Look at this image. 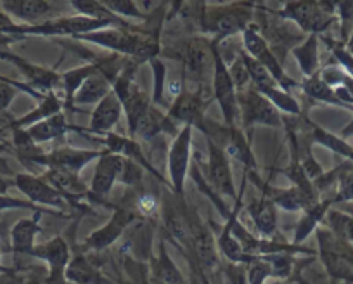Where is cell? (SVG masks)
I'll return each mask as SVG.
<instances>
[{"label": "cell", "instance_id": "obj_1", "mask_svg": "<svg viewBox=\"0 0 353 284\" xmlns=\"http://www.w3.org/2000/svg\"><path fill=\"white\" fill-rule=\"evenodd\" d=\"M114 25L106 21H97V19L85 18V16H61V18L49 19V21L39 23V25H14L11 28L2 30L6 35L25 37V35H39V37H83L87 33L97 32V30L113 28ZM118 28V26H114Z\"/></svg>", "mask_w": 353, "mask_h": 284}, {"label": "cell", "instance_id": "obj_2", "mask_svg": "<svg viewBox=\"0 0 353 284\" xmlns=\"http://www.w3.org/2000/svg\"><path fill=\"white\" fill-rule=\"evenodd\" d=\"M213 57H215V68H213V94L222 111L225 127H237L239 121V101H237V89L232 82L225 59L220 52V43L213 42Z\"/></svg>", "mask_w": 353, "mask_h": 284}, {"label": "cell", "instance_id": "obj_3", "mask_svg": "<svg viewBox=\"0 0 353 284\" xmlns=\"http://www.w3.org/2000/svg\"><path fill=\"white\" fill-rule=\"evenodd\" d=\"M277 14L294 21L310 35L325 32L331 23H334L332 4H324V2H286Z\"/></svg>", "mask_w": 353, "mask_h": 284}, {"label": "cell", "instance_id": "obj_4", "mask_svg": "<svg viewBox=\"0 0 353 284\" xmlns=\"http://www.w3.org/2000/svg\"><path fill=\"white\" fill-rule=\"evenodd\" d=\"M251 4H232L229 8H219L216 11H205V30L213 35V42L220 43L227 37L243 33L250 26Z\"/></svg>", "mask_w": 353, "mask_h": 284}, {"label": "cell", "instance_id": "obj_5", "mask_svg": "<svg viewBox=\"0 0 353 284\" xmlns=\"http://www.w3.org/2000/svg\"><path fill=\"white\" fill-rule=\"evenodd\" d=\"M192 130L194 128L185 125L173 137L172 146L168 150V175L170 185L173 194L182 198L184 196L185 179H188L189 167L192 163Z\"/></svg>", "mask_w": 353, "mask_h": 284}, {"label": "cell", "instance_id": "obj_6", "mask_svg": "<svg viewBox=\"0 0 353 284\" xmlns=\"http://www.w3.org/2000/svg\"><path fill=\"white\" fill-rule=\"evenodd\" d=\"M237 101H239V118L243 121V127L250 128L253 125L281 127L283 125V118L276 106L253 85L241 90L237 94Z\"/></svg>", "mask_w": 353, "mask_h": 284}, {"label": "cell", "instance_id": "obj_7", "mask_svg": "<svg viewBox=\"0 0 353 284\" xmlns=\"http://www.w3.org/2000/svg\"><path fill=\"white\" fill-rule=\"evenodd\" d=\"M241 35H243V45L248 56L256 59L260 64H263V66L269 70V73L272 75V79L276 80V83L281 89L286 90V92H291V89L296 87V82L291 80L290 77L284 73L283 66L279 64L277 57L274 56L272 49L269 47L267 40L263 39V35H261L253 25L248 26Z\"/></svg>", "mask_w": 353, "mask_h": 284}, {"label": "cell", "instance_id": "obj_8", "mask_svg": "<svg viewBox=\"0 0 353 284\" xmlns=\"http://www.w3.org/2000/svg\"><path fill=\"white\" fill-rule=\"evenodd\" d=\"M205 104L201 92L182 90L166 111L165 132H172L176 123H182V127L189 125V127L205 132Z\"/></svg>", "mask_w": 353, "mask_h": 284}, {"label": "cell", "instance_id": "obj_9", "mask_svg": "<svg viewBox=\"0 0 353 284\" xmlns=\"http://www.w3.org/2000/svg\"><path fill=\"white\" fill-rule=\"evenodd\" d=\"M189 225H191L192 236V255L198 262L199 270L206 276L215 274L220 269V252L216 246V239L213 238L212 231L201 222L196 212L189 213Z\"/></svg>", "mask_w": 353, "mask_h": 284}, {"label": "cell", "instance_id": "obj_10", "mask_svg": "<svg viewBox=\"0 0 353 284\" xmlns=\"http://www.w3.org/2000/svg\"><path fill=\"white\" fill-rule=\"evenodd\" d=\"M0 8L12 21L18 19L30 26L61 18V12L64 11L66 4L50 2V0H8V2H0Z\"/></svg>", "mask_w": 353, "mask_h": 284}, {"label": "cell", "instance_id": "obj_11", "mask_svg": "<svg viewBox=\"0 0 353 284\" xmlns=\"http://www.w3.org/2000/svg\"><path fill=\"white\" fill-rule=\"evenodd\" d=\"M104 153H106V150H77V148L66 146L57 148V150L49 151V153H40L26 161H28V163L42 165V167L47 168H61V170L80 174L88 163L97 161Z\"/></svg>", "mask_w": 353, "mask_h": 284}, {"label": "cell", "instance_id": "obj_12", "mask_svg": "<svg viewBox=\"0 0 353 284\" xmlns=\"http://www.w3.org/2000/svg\"><path fill=\"white\" fill-rule=\"evenodd\" d=\"M135 217H137V212L132 206H114V213L113 217L110 219V222L97 229V231H94L92 234H88V238L83 241V248L92 250V252L108 250L134 224Z\"/></svg>", "mask_w": 353, "mask_h": 284}, {"label": "cell", "instance_id": "obj_13", "mask_svg": "<svg viewBox=\"0 0 353 284\" xmlns=\"http://www.w3.org/2000/svg\"><path fill=\"white\" fill-rule=\"evenodd\" d=\"M184 68L189 80L201 85L203 82L213 80V68H215V57H213L212 40L194 37L189 40L184 50Z\"/></svg>", "mask_w": 353, "mask_h": 284}, {"label": "cell", "instance_id": "obj_14", "mask_svg": "<svg viewBox=\"0 0 353 284\" xmlns=\"http://www.w3.org/2000/svg\"><path fill=\"white\" fill-rule=\"evenodd\" d=\"M206 144H208V184L219 196L237 198L229 156L222 146L216 144L215 139L206 137Z\"/></svg>", "mask_w": 353, "mask_h": 284}, {"label": "cell", "instance_id": "obj_15", "mask_svg": "<svg viewBox=\"0 0 353 284\" xmlns=\"http://www.w3.org/2000/svg\"><path fill=\"white\" fill-rule=\"evenodd\" d=\"M14 185L35 206L42 205L54 210H66V206L70 205V201L61 196L52 185L47 184L43 177H37L32 174H18L14 177Z\"/></svg>", "mask_w": 353, "mask_h": 284}, {"label": "cell", "instance_id": "obj_16", "mask_svg": "<svg viewBox=\"0 0 353 284\" xmlns=\"http://www.w3.org/2000/svg\"><path fill=\"white\" fill-rule=\"evenodd\" d=\"M33 258L42 260L47 265V272H49L52 284H66L64 281V270H66L68 263L71 260L70 246H68L66 239L56 236V238L49 239V241L37 245L32 253Z\"/></svg>", "mask_w": 353, "mask_h": 284}, {"label": "cell", "instance_id": "obj_17", "mask_svg": "<svg viewBox=\"0 0 353 284\" xmlns=\"http://www.w3.org/2000/svg\"><path fill=\"white\" fill-rule=\"evenodd\" d=\"M123 167L125 158L120 156V154L110 153L106 150V153L97 160L92 184H90V194H92L94 199H101L110 194L114 182L120 181Z\"/></svg>", "mask_w": 353, "mask_h": 284}, {"label": "cell", "instance_id": "obj_18", "mask_svg": "<svg viewBox=\"0 0 353 284\" xmlns=\"http://www.w3.org/2000/svg\"><path fill=\"white\" fill-rule=\"evenodd\" d=\"M181 205L182 203H175L172 196H168L165 205H163V222H165L166 232H168L182 248L191 250L192 253V236L191 225H189V215L188 210Z\"/></svg>", "mask_w": 353, "mask_h": 284}, {"label": "cell", "instance_id": "obj_19", "mask_svg": "<svg viewBox=\"0 0 353 284\" xmlns=\"http://www.w3.org/2000/svg\"><path fill=\"white\" fill-rule=\"evenodd\" d=\"M277 206L274 205L269 196L261 194L260 199H253L246 206L248 215L253 221L254 229L258 232V238L274 239L277 234Z\"/></svg>", "mask_w": 353, "mask_h": 284}, {"label": "cell", "instance_id": "obj_20", "mask_svg": "<svg viewBox=\"0 0 353 284\" xmlns=\"http://www.w3.org/2000/svg\"><path fill=\"white\" fill-rule=\"evenodd\" d=\"M215 142L219 146H222L227 156H232L234 160L241 161L244 165V174H254L256 161H254L250 144H248L246 137H244L243 130L239 127H225V130L222 132V137Z\"/></svg>", "mask_w": 353, "mask_h": 284}, {"label": "cell", "instance_id": "obj_21", "mask_svg": "<svg viewBox=\"0 0 353 284\" xmlns=\"http://www.w3.org/2000/svg\"><path fill=\"white\" fill-rule=\"evenodd\" d=\"M42 177L47 184L52 185L70 203L80 198H92L90 189L83 184V181L80 179V174L61 170V168H47V172Z\"/></svg>", "mask_w": 353, "mask_h": 284}, {"label": "cell", "instance_id": "obj_22", "mask_svg": "<svg viewBox=\"0 0 353 284\" xmlns=\"http://www.w3.org/2000/svg\"><path fill=\"white\" fill-rule=\"evenodd\" d=\"M40 215H42V212L37 210L33 217L21 219V221H18L12 225L9 236H11V250L16 255L32 256L33 250L37 246V236L42 232V227H40Z\"/></svg>", "mask_w": 353, "mask_h": 284}, {"label": "cell", "instance_id": "obj_23", "mask_svg": "<svg viewBox=\"0 0 353 284\" xmlns=\"http://www.w3.org/2000/svg\"><path fill=\"white\" fill-rule=\"evenodd\" d=\"M121 111H123V104L111 90L99 104H96V110L90 116V130L99 135L111 134L120 121Z\"/></svg>", "mask_w": 353, "mask_h": 284}, {"label": "cell", "instance_id": "obj_24", "mask_svg": "<svg viewBox=\"0 0 353 284\" xmlns=\"http://www.w3.org/2000/svg\"><path fill=\"white\" fill-rule=\"evenodd\" d=\"M103 142L106 144V150L110 151V153L120 154V156H123V158H127V160L134 161V163L141 165L144 170H148L149 174H152L154 177L161 179L159 177L158 172L152 168V165L149 163L148 158H145L144 151H142L141 146H139V142L135 141V139H132L130 135H118V134H114V132H111V134L104 135Z\"/></svg>", "mask_w": 353, "mask_h": 284}, {"label": "cell", "instance_id": "obj_25", "mask_svg": "<svg viewBox=\"0 0 353 284\" xmlns=\"http://www.w3.org/2000/svg\"><path fill=\"white\" fill-rule=\"evenodd\" d=\"M123 104L125 116H127V125H128V135L132 139L135 137V130H137L139 123L142 121V118L149 113V110L152 108V101L149 94H145L144 90L139 89L137 85L132 87L130 92L121 99Z\"/></svg>", "mask_w": 353, "mask_h": 284}, {"label": "cell", "instance_id": "obj_26", "mask_svg": "<svg viewBox=\"0 0 353 284\" xmlns=\"http://www.w3.org/2000/svg\"><path fill=\"white\" fill-rule=\"evenodd\" d=\"M332 198L331 199H322V201L315 203V205L308 206L303 212L301 219L298 221L296 229H294V238L293 245L301 246L308 238H310L312 232H315L319 229V224L322 222V219H325L327 212L331 210Z\"/></svg>", "mask_w": 353, "mask_h": 284}, {"label": "cell", "instance_id": "obj_27", "mask_svg": "<svg viewBox=\"0 0 353 284\" xmlns=\"http://www.w3.org/2000/svg\"><path fill=\"white\" fill-rule=\"evenodd\" d=\"M151 277L161 281L163 284H185L184 274L181 269L175 265V262L170 256L166 243L161 241L158 245V253L154 258L151 260Z\"/></svg>", "mask_w": 353, "mask_h": 284}, {"label": "cell", "instance_id": "obj_28", "mask_svg": "<svg viewBox=\"0 0 353 284\" xmlns=\"http://www.w3.org/2000/svg\"><path fill=\"white\" fill-rule=\"evenodd\" d=\"M61 110H63V103H61L59 96L52 90V92L46 94V97L40 101V104L35 110H32L28 114H25V116L18 118V120L11 121L8 127L12 128V130H14V128H28L32 127V125L47 120V118L56 116V114L61 113Z\"/></svg>", "mask_w": 353, "mask_h": 284}, {"label": "cell", "instance_id": "obj_29", "mask_svg": "<svg viewBox=\"0 0 353 284\" xmlns=\"http://www.w3.org/2000/svg\"><path fill=\"white\" fill-rule=\"evenodd\" d=\"M261 191L269 196L274 201V205L279 206V208L286 210V212H305L308 206L315 205L312 203L300 189H296L294 185L288 189H272L270 185L261 184Z\"/></svg>", "mask_w": 353, "mask_h": 284}, {"label": "cell", "instance_id": "obj_30", "mask_svg": "<svg viewBox=\"0 0 353 284\" xmlns=\"http://www.w3.org/2000/svg\"><path fill=\"white\" fill-rule=\"evenodd\" d=\"M64 281L70 284H99L103 283V276L87 256L78 253L71 256L64 270Z\"/></svg>", "mask_w": 353, "mask_h": 284}, {"label": "cell", "instance_id": "obj_31", "mask_svg": "<svg viewBox=\"0 0 353 284\" xmlns=\"http://www.w3.org/2000/svg\"><path fill=\"white\" fill-rule=\"evenodd\" d=\"M28 137L32 139L33 144H43V142L56 141V139L66 135V132L70 130V125L66 123V116L63 113L56 114V116H50L47 120L40 121V123L32 125V127L25 128Z\"/></svg>", "mask_w": 353, "mask_h": 284}, {"label": "cell", "instance_id": "obj_32", "mask_svg": "<svg viewBox=\"0 0 353 284\" xmlns=\"http://www.w3.org/2000/svg\"><path fill=\"white\" fill-rule=\"evenodd\" d=\"M293 56L300 66L305 79L317 75L321 71V61H319V35H308L301 45L294 47Z\"/></svg>", "mask_w": 353, "mask_h": 284}, {"label": "cell", "instance_id": "obj_33", "mask_svg": "<svg viewBox=\"0 0 353 284\" xmlns=\"http://www.w3.org/2000/svg\"><path fill=\"white\" fill-rule=\"evenodd\" d=\"M104 63H106V59L96 61V63L85 64V66L73 68V70L66 71L64 75H61V83H63L64 97H66L68 106H71V101H73L77 90L81 87V83H83L87 79H90L94 73H97V71L103 70Z\"/></svg>", "mask_w": 353, "mask_h": 284}, {"label": "cell", "instance_id": "obj_34", "mask_svg": "<svg viewBox=\"0 0 353 284\" xmlns=\"http://www.w3.org/2000/svg\"><path fill=\"white\" fill-rule=\"evenodd\" d=\"M71 8L77 11L78 16H85V18L97 19V21H106L111 25L118 26V28H125L127 23L114 16L110 9L104 6V2H97V0H73L70 2Z\"/></svg>", "mask_w": 353, "mask_h": 284}, {"label": "cell", "instance_id": "obj_35", "mask_svg": "<svg viewBox=\"0 0 353 284\" xmlns=\"http://www.w3.org/2000/svg\"><path fill=\"white\" fill-rule=\"evenodd\" d=\"M329 231L336 236L341 243L352 248L353 246V217L346 215V213L338 212V210H329L327 215Z\"/></svg>", "mask_w": 353, "mask_h": 284}, {"label": "cell", "instance_id": "obj_36", "mask_svg": "<svg viewBox=\"0 0 353 284\" xmlns=\"http://www.w3.org/2000/svg\"><path fill=\"white\" fill-rule=\"evenodd\" d=\"M301 90L307 94L308 97L315 101H321V103H327V104H334V106H343L341 101L336 97L334 90L321 79V73L317 75L310 77V79H305V82L301 83ZM345 108V106H343Z\"/></svg>", "mask_w": 353, "mask_h": 284}, {"label": "cell", "instance_id": "obj_37", "mask_svg": "<svg viewBox=\"0 0 353 284\" xmlns=\"http://www.w3.org/2000/svg\"><path fill=\"white\" fill-rule=\"evenodd\" d=\"M312 137H314V141L317 142V144L327 148L332 153L339 154V156H345L353 161V148L350 146V144H346V142L343 141L341 137H338V135L331 134V132L324 130V128L317 127V125H312Z\"/></svg>", "mask_w": 353, "mask_h": 284}, {"label": "cell", "instance_id": "obj_38", "mask_svg": "<svg viewBox=\"0 0 353 284\" xmlns=\"http://www.w3.org/2000/svg\"><path fill=\"white\" fill-rule=\"evenodd\" d=\"M258 92L263 94L270 103L276 106V110L283 111V113L288 114H301V108L300 103L293 97V94L286 92L283 90L281 87H270V89H263V90H258Z\"/></svg>", "mask_w": 353, "mask_h": 284}, {"label": "cell", "instance_id": "obj_39", "mask_svg": "<svg viewBox=\"0 0 353 284\" xmlns=\"http://www.w3.org/2000/svg\"><path fill=\"white\" fill-rule=\"evenodd\" d=\"M18 90H25V92H28L30 96L35 97V99H39V101H42L43 97H46V94H40L39 90H35L33 87L26 85V83L11 82L9 79L0 77V111H6L9 106H11V103L14 101Z\"/></svg>", "mask_w": 353, "mask_h": 284}, {"label": "cell", "instance_id": "obj_40", "mask_svg": "<svg viewBox=\"0 0 353 284\" xmlns=\"http://www.w3.org/2000/svg\"><path fill=\"white\" fill-rule=\"evenodd\" d=\"M272 277V269L267 256H253L251 262L246 263V283L248 284H265Z\"/></svg>", "mask_w": 353, "mask_h": 284}, {"label": "cell", "instance_id": "obj_41", "mask_svg": "<svg viewBox=\"0 0 353 284\" xmlns=\"http://www.w3.org/2000/svg\"><path fill=\"white\" fill-rule=\"evenodd\" d=\"M104 6L120 19L134 18L139 19V21L148 19V16H145L144 12H142V9L139 8V2H132V0H106Z\"/></svg>", "mask_w": 353, "mask_h": 284}, {"label": "cell", "instance_id": "obj_42", "mask_svg": "<svg viewBox=\"0 0 353 284\" xmlns=\"http://www.w3.org/2000/svg\"><path fill=\"white\" fill-rule=\"evenodd\" d=\"M227 68H229V73L230 77H232V82L234 85H236L237 94L251 85V79H250V73H248L246 63H244L243 59V52L237 54V57L232 61V64H227Z\"/></svg>", "mask_w": 353, "mask_h": 284}, {"label": "cell", "instance_id": "obj_43", "mask_svg": "<svg viewBox=\"0 0 353 284\" xmlns=\"http://www.w3.org/2000/svg\"><path fill=\"white\" fill-rule=\"evenodd\" d=\"M152 66V75H154V92H152L151 101L154 106L163 104V94H165V83H166V68L158 57H154L152 61H149Z\"/></svg>", "mask_w": 353, "mask_h": 284}, {"label": "cell", "instance_id": "obj_44", "mask_svg": "<svg viewBox=\"0 0 353 284\" xmlns=\"http://www.w3.org/2000/svg\"><path fill=\"white\" fill-rule=\"evenodd\" d=\"M348 201H353V170L346 168L338 177V187H336V196L332 198V203Z\"/></svg>", "mask_w": 353, "mask_h": 284}, {"label": "cell", "instance_id": "obj_45", "mask_svg": "<svg viewBox=\"0 0 353 284\" xmlns=\"http://www.w3.org/2000/svg\"><path fill=\"white\" fill-rule=\"evenodd\" d=\"M225 284H248L246 283V265L243 263H229L223 269Z\"/></svg>", "mask_w": 353, "mask_h": 284}, {"label": "cell", "instance_id": "obj_46", "mask_svg": "<svg viewBox=\"0 0 353 284\" xmlns=\"http://www.w3.org/2000/svg\"><path fill=\"white\" fill-rule=\"evenodd\" d=\"M135 208H137L139 212L144 213V215H151V213H154V210L158 208V201H156L154 196L142 194L137 198V205H135Z\"/></svg>", "mask_w": 353, "mask_h": 284}, {"label": "cell", "instance_id": "obj_47", "mask_svg": "<svg viewBox=\"0 0 353 284\" xmlns=\"http://www.w3.org/2000/svg\"><path fill=\"white\" fill-rule=\"evenodd\" d=\"M25 284H52V281H50L49 272L46 270V274H35V276H32Z\"/></svg>", "mask_w": 353, "mask_h": 284}, {"label": "cell", "instance_id": "obj_48", "mask_svg": "<svg viewBox=\"0 0 353 284\" xmlns=\"http://www.w3.org/2000/svg\"><path fill=\"white\" fill-rule=\"evenodd\" d=\"M16 23L12 21L11 18H9L8 14H6L4 11H2V9H0V32H2V30H6V28H11V26H14Z\"/></svg>", "mask_w": 353, "mask_h": 284}, {"label": "cell", "instance_id": "obj_49", "mask_svg": "<svg viewBox=\"0 0 353 284\" xmlns=\"http://www.w3.org/2000/svg\"><path fill=\"white\" fill-rule=\"evenodd\" d=\"M9 185H11V182L4 181V179L0 177V194H6V191H8Z\"/></svg>", "mask_w": 353, "mask_h": 284}, {"label": "cell", "instance_id": "obj_50", "mask_svg": "<svg viewBox=\"0 0 353 284\" xmlns=\"http://www.w3.org/2000/svg\"><path fill=\"white\" fill-rule=\"evenodd\" d=\"M346 52L353 57V32H352V35L348 37V42H346Z\"/></svg>", "mask_w": 353, "mask_h": 284}, {"label": "cell", "instance_id": "obj_51", "mask_svg": "<svg viewBox=\"0 0 353 284\" xmlns=\"http://www.w3.org/2000/svg\"><path fill=\"white\" fill-rule=\"evenodd\" d=\"M199 276H201V284H212V281H210V277L206 276L205 272H201V270H199Z\"/></svg>", "mask_w": 353, "mask_h": 284}, {"label": "cell", "instance_id": "obj_52", "mask_svg": "<svg viewBox=\"0 0 353 284\" xmlns=\"http://www.w3.org/2000/svg\"><path fill=\"white\" fill-rule=\"evenodd\" d=\"M148 284H163V283H161V281L154 279V277H149V283Z\"/></svg>", "mask_w": 353, "mask_h": 284}, {"label": "cell", "instance_id": "obj_53", "mask_svg": "<svg viewBox=\"0 0 353 284\" xmlns=\"http://www.w3.org/2000/svg\"><path fill=\"white\" fill-rule=\"evenodd\" d=\"M345 283H346V284H353V274H352V276H350V277H348V279H346V281H345Z\"/></svg>", "mask_w": 353, "mask_h": 284}, {"label": "cell", "instance_id": "obj_54", "mask_svg": "<svg viewBox=\"0 0 353 284\" xmlns=\"http://www.w3.org/2000/svg\"><path fill=\"white\" fill-rule=\"evenodd\" d=\"M265 284H283V281H272V283H265Z\"/></svg>", "mask_w": 353, "mask_h": 284}, {"label": "cell", "instance_id": "obj_55", "mask_svg": "<svg viewBox=\"0 0 353 284\" xmlns=\"http://www.w3.org/2000/svg\"><path fill=\"white\" fill-rule=\"evenodd\" d=\"M4 150H6V146L2 144V142H0V151H4Z\"/></svg>", "mask_w": 353, "mask_h": 284}, {"label": "cell", "instance_id": "obj_56", "mask_svg": "<svg viewBox=\"0 0 353 284\" xmlns=\"http://www.w3.org/2000/svg\"><path fill=\"white\" fill-rule=\"evenodd\" d=\"M4 231V224H2V222H0V232Z\"/></svg>", "mask_w": 353, "mask_h": 284}, {"label": "cell", "instance_id": "obj_57", "mask_svg": "<svg viewBox=\"0 0 353 284\" xmlns=\"http://www.w3.org/2000/svg\"><path fill=\"white\" fill-rule=\"evenodd\" d=\"M2 121H6V120H4V118H2V116H0V123H2Z\"/></svg>", "mask_w": 353, "mask_h": 284}, {"label": "cell", "instance_id": "obj_58", "mask_svg": "<svg viewBox=\"0 0 353 284\" xmlns=\"http://www.w3.org/2000/svg\"><path fill=\"white\" fill-rule=\"evenodd\" d=\"M99 284H103V283H99Z\"/></svg>", "mask_w": 353, "mask_h": 284}]
</instances>
